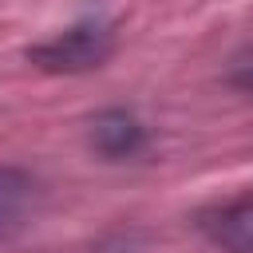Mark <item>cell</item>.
Returning <instances> with one entry per match:
<instances>
[{
	"label": "cell",
	"instance_id": "cell-4",
	"mask_svg": "<svg viewBox=\"0 0 253 253\" xmlns=\"http://www.w3.org/2000/svg\"><path fill=\"white\" fill-rule=\"evenodd\" d=\"M91 146L103 158H134L146 146V130L130 111H103L91 123Z\"/></svg>",
	"mask_w": 253,
	"mask_h": 253
},
{
	"label": "cell",
	"instance_id": "cell-3",
	"mask_svg": "<svg viewBox=\"0 0 253 253\" xmlns=\"http://www.w3.org/2000/svg\"><path fill=\"white\" fill-rule=\"evenodd\" d=\"M36 202H40L36 178L28 170L0 166V241L4 237H16L36 217Z\"/></svg>",
	"mask_w": 253,
	"mask_h": 253
},
{
	"label": "cell",
	"instance_id": "cell-2",
	"mask_svg": "<svg viewBox=\"0 0 253 253\" xmlns=\"http://www.w3.org/2000/svg\"><path fill=\"white\" fill-rule=\"evenodd\" d=\"M202 229L225 253H253V194H241V198L202 213Z\"/></svg>",
	"mask_w": 253,
	"mask_h": 253
},
{
	"label": "cell",
	"instance_id": "cell-5",
	"mask_svg": "<svg viewBox=\"0 0 253 253\" xmlns=\"http://www.w3.org/2000/svg\"><path fill=\"white\" fill-rule=\"evenodd\" d=\"M229 79H233V87H241V91H253V47H245V51L233 59V67H229Z\"/></svg>",
	"mask_w": 253,
	"mask_h": 253
},
{
	"label": "cell",
	"instance_id": "cell-1",
	"mask_svg": "<svg viewBox=\"0 0 253 253\" xmlns=\"http://www.w3.org/2000/svg\"><path fill=\"white\" fill-rule=\"evenodd\" d=\"M115 51V32L111 24L103 20H87V24H75L67 32H59L55 40L32 47V63L47 67V71H91L99 67L107 55Z\"/></svg>",
	"mask_w": 253,
	"mask_h": 253
}]
</instances>
